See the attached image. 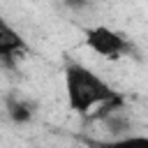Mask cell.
Segmentation results:
<instances>
[{"mask_svg": "<svg viewBox=\"0 0 148 148\" xmlns=\"http://www.w3.org/2000/svg\"><path fill=\"white\" fill-rule=\"evenodd\" d=\"M65 97H67V106L76 113L88 118L92 113V109H97L99 104L118 97L116 88L111 83H106L99 74H95L90 67L69 60L65 65Z\"/></svg>", "mask_w": 148, "mask_h": 148, "instance_id": "obj_1", "label": "cell"}, {"mask_svg": "<svg viewBox=\"0 0 148 148\" xmlns=\"http://www.w3.org/2000/svg\"><path fill=\"white\" fill-rule=\"evenodd\" d=\"M83 42L86 46L109 60H118L130 51V42L125 39V35H120L118 30L109 28V25H90L83 30Z\"/></svg>", "mask_w": 148, "mask_h": 148, "instance_id": "obj_2", "label": "cell"}, {"mask_svg": "<svg viewBox=\"0 0 148 148\" xmlns=\"http://www.w3.org/2000/svg\"><path fill=\"white\" fill-rule=\"evenodd\" d=\"M25 49H28V44H25V39L18 35V30H14V28L0 16V62H9V60L18 58Z\"/></svg>", "mask_w": 148, "mask_h": 148, "instance_id": "obj_3", "label": "cell"}, {"mask_svg": "<svg viewBox=\"0 0 148 148\" xmlns=\"http://www.w3.org/2000/svg\"><path fill=\"white\" fill-rule=\"evenodd\" d=\"M7 116H9L12 123H16V125H25V123L32 120V116H35V106H32L28 99L18 97V95H9V97H7Z\"/></svg>", "mask_w": 148, "mask_h": 148, "instance_id": "obj_4", "label": "cell"}, {"mask_svg": "<svg viewBox=\"0 0 148 148\" xmlns=\"http://www.w3.org/2000/svg\"><path fill=\"white\" fill-rule=\"evenodd\" d=\"M88 2H92V0H65V5L72 7V9H83Z\"/></svg>", "mask_w": 148, "mask_h": 148, "instance_id": "obj_5", "label": "cell"}]
</instances>
